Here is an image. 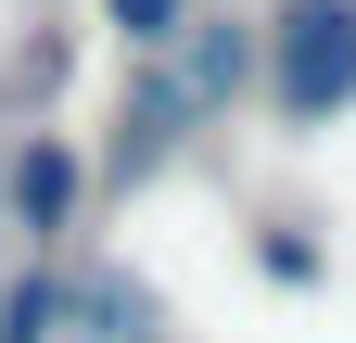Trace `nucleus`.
Listing matches in <instances>:
<instances>
[{"instance_id":"nucleus-1","label":"nucleus","mask_w":356,"mask_h":343,"mask_svg":"<svg viewBox=\"0 0 356 343\" xmlns=\"http://www.w3.org/2000/svg\"><path fill=\"white\" fill-rule=\"evenodd\" d=\"M343 90H356V0H305L293 38H280V115L318 127Z\"/></svg>"},{"instance_id":"nucleus-2","label":"nucleus","mask_w":356,"mask_h":343,"mask_svg":"<svg viewBox=\"0 0 356 343\" xmlns=\"http://www.w3.org/2000/svg\"><path fill=\"white\" fill-rule=\"evenodd\" d=\"M64 203H76V153H64V140H38V153L13 165V217H26V229H51Z\"/></svg>"},{"instance_id":"nucleus-3","label":"nucleus","mask_w":356,"mask_h":343,"mask_svg":"<svg viewBox=\"0 0 356 343\" xmlns=\"http://www.w3.org/2000/svg\"><path fill=\"white\" fill-rule=\"evenodd\" d=\"M115 26L127 38H178V0H115Z\"/></svg>"}]
</instances>
